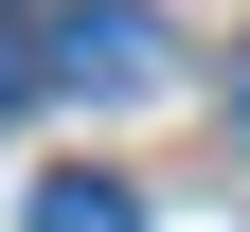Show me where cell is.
<instances>
[{
	"label": "cell",
	"instance_id": "obj_2",
	"mask_svg": "<svg viewBox=\"0 0 250 232\" xmlns=\"http://www.w3.org/2000/svg\"><path fill=\"white\" fill-rule=\"evenodd\" d=\"M36 232H143L125 179H36Z\"/></svg>",
	"mask_w": 250,
	"mask_h": 232
},
{
	"label": "cell",
	"instance_id": "obj_3",
	"mask_svg": "<svg viewBox=\"0 0 250 232\" xmlns=\"http://www.w3.org/2000/svg\"><path fill=\"white\" fill-rule=\"evenodd\" d=\"M36 89H54V18H0V125L36 107Z\"/></svg>",
	"mask_w": 250,
	"mask_h": 232
},
{
	"label": "cell",
	"instance_id": "obj_4",
	"mask_svg": "<svg viewBox=\"0 0 250 232\" xmlns=\"http://www.w3.org/2000/svg\"><path fill=\"white\" fill-rule=\"evenodd\" d=\"M232 143H250V72H232Z\"/></svg>",
	"mask_w": 250,
	"mask_h": 232
},
{
	"label": "cell",
	"instance_id": "obj_1",
	"mask_svg": "<svg viewBox=\"0 0 250 232\" xmlns=\"http://www.w3.org/2000/svg\"><path fill=\"white\" fill-rule=\"evenodd\" d=\"M54 89H161V18H143V0H72V18H54Z\"/></svg>",
	"mask_w": 250,
	"mask_h": 232
}]
</instances>
